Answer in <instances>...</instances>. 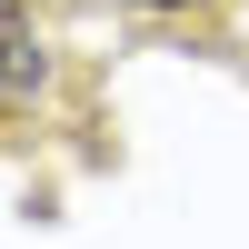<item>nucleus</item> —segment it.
I'll use <instances>...</instances> for the list:
<instances>
[{
  "label": "nucleus",
  "mask_w": 249,
  "mask_h": 249,
  "mask_svg": "<svg viewBox=\"0 0 249 249\" xmlns=\"http://www.w3.org/2000/svg\"><path fill=\"white\" fill-rule=\"evenodd\" d=\"M50 90H60V50L20 20V0H10V10H0V120L50 110Z\"/></svg>",
  "instance_id": "obj_1"
},
{
  "label": "nucleus",
  "mask_w": 249,
  "mask_h": 249,
  "mask_svg": "<svg viewBox=\"0 0 249 249\" xmlns=\"http://www.w3.org/2000/svg\"><path fill=\"white\" fill-rule=\"evenodd\" d=\"M120 10H140V20H190V10H210V0H120Z\"/></svg>",
  "instance_id": "obj_2"
}]
</instances>
